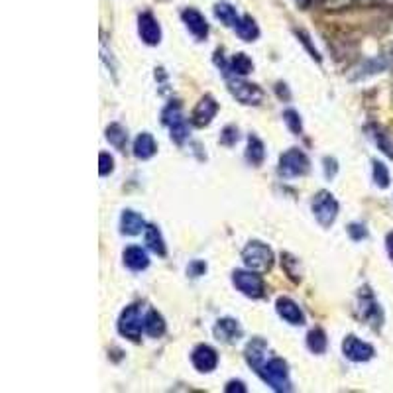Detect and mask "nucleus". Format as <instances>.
Listing matches in <instances>:
<instances>
[{
	"label": "nucleus",
	"instance_id": "obj_26",
	"mask_svg": "<svg viewBox=\"0 0 393 393\" xmlns=\"http://www.w3.org/2000/svg\"><path fill=\"white\" fill-rule=\"evenodd\" d=\"M326 344H329V341H326V334H324L323 329H314L307 334V346L314 354H323L326 350Z\"/></svg>",
	"mask_w": 393,
	"mask_h": 393
},
{
	"label": "nucleus",
	"instance_id": "obj_1",
	"mask_svg": "<svg viewBox=\"0 0 393 393\" xmlns=\"http://www.w3.org/2000/svg\"><path fill=\"white\" fill-rule=\"evenodd\" d=\"M262 380L268 385H271L275 392H291V382H289L287 362L281 358H270L263 362L262 366L256 370Z\"/></svg>",
	"mask_w": 393,
	"mask_h": 393
},
{
	"label": "nucleus",
	"instance_id": "obj_28",
	"mask_svg": "<svg viewBox=\"0 0 393 393\" xmlns=\"http://www.w3.org/2000/svg\"><path fill=\"white\" fill-rule=\"evenodd\" d=\"M372 138L376 140L377 148L382 149L385 156L392 157V159H393V142L389 140V136H387V134H385V132H382V130H374Z\"/></svg>",
	"mask_w": 393,
	"mask_h": 393
},
{
	"label": "nucleus",
	"instance_id": "obj_19",
	"mask_svg": "<svg viewBox=\"0 0 393 393\" xmlns=\"http://www.w3.org/2000/svg\"><path fill=\"white\" fill-rule=\"evenodd\" d=\"M156 152V140H154V136L148 134V132H144V134H140V136L134 140V156L138 157V159H149Z\"/></svg>",
	"mask_w": 393,
	"mask_h": 393
},
{
	"label": "nucleus",
	"instance_id": "obj_2",
	"mask_svg": "<svg viewBox=\"0 0 393 393\" xmlns=\"http://www.w3.org/2000/svg\"><path fill=\"white\" fill-rule=\"evenodd\" d=\"M242 260L248 270L268 271L273 266V252L268 244L254 240L242 250Z\"/></svg>",
	"mask_w": 393,
	"mask_h": 393
},
{
	"label": "nucleus",
	"instance_id": "obj_14",
	"mask_svg": "<svg viewBox=\"0 0 393 393\" xmlns=\"http://www.w3.org/2000/svg\"><path fill=\"white\" fill-rule=\"evenodd\" d=\"M181 18H183L185 26L189 28V32H191L195 38H199V40H205V38H207V34H209V24H207V20H205V16H203L199 10H183Z\"/></svg>",
	"mask_w": 393,
	"mask_h": 393
},
{
	"label": "nucleus",
	"instance_id": "obj_3",
	"mask_svg": "<svg viewBox=\"0 0 393 393\" xmlns=\"http://www.w3.org/2000/svg\"><path fill=\"white\" fill-rule=\"evenodd\" d=\"M313 212L319 224L329 228L338 217V203L329 191H319L313 199Z\"/></svg>",
	"mask_w": 393,
	"mask_h": 393
},
{
	"label": "nucleus",
	"instance_id": "obj_9",
	"mask_svg": "<svg viewBox=\"0 0 393 393\" xmlns=\"http://www.w3.org/2000/svg\"><path fill=\"white\" fill-rule=\"evenodd\" d=\"M217 113H219V105H217V101L209 95L203 96L201 101L197 103V106H195V110H193L191 123L195 124V126H199V128L209 126L210 120L217 116Z\"/></svg>",
	"mask_w": 393,
	"mask_h": 393
},
{
	"label": "nucleus",
	"instance_id": "obj_11",
	"mask_svg": "<svg viewBox=\"0 0 393 393\" xmlns=\"http://www.w3.org/2000/svg\"><path fill=\"white\" fill-rule=\"evenodd\" d=\"M360 314H362V319L368 321V323L372 324V326H382V321H384V313H382V309L380 305L376 303V299L374 295L366 291V293H362L360 295Z\"/></svg>",
	"mask_w": 393,
	"mask_h": 393
},
{
	"label": "nucleus",
	"instance_id": "obj_8",
	"mask_svg": "<svg viewBox=\"0 0 393 393\" xmlns=\"http://www.w3.org/2000/svg\"><path fill=\"white\" fill-rule=\"evenodd\" d=\"M230 93L242 103V105H260L263 98V91L254 83H246V81H230L228 83Z\"/></svg>",
	"mask_w": 393,
	"mask_h": 393
},
{
	"label": "nucleus",
	"instance_id": "obj_27",
	"mask_svg": "<svg viewBox=\"0 0 393 393\" xmlns=\"http://www.w3.org/2000/svg\"><path fill=\"white\" fill-rule=\"evenodd\" d=\"M252 59L246 53H236L234 57H232V62H230V71L236 73V75H248L252 71Z\"/></svg>",
	"mask_w": 393,
	"mask_h": 393
},
{
	"label": "nucleus",
	"instance_id": "obj_37",
	"mask_svg": "<svg viewBox=\"0 0 393 393\" xmlns=\"http://www.w3.org/2000/svg\"><path fill=\"white\" fill-rule=\"evenodd\" d=\"M295 2H297L301 8H307V6L311 4V0H295Z\"/></svg>",
	"mask_w": 393,
	"mask_h": 393
},
{
	"label": "nucleus",
	"instance_id": "obj_35",
	"mask_svg": "<svg viewBox=\"0 0 393 393\" xmlns=\"http://www.w3.org/2000/svg\"><path fill=\"white\" fill-rule=\"evenodd\" d=\"M224 392H227V393H234V392L244 393L246 387H244V384H242V382H228L227 387H224Z\"/></svg>",
	"mask_w": 393,
	"mask_h": 393
},
{
	"label": "nucleus",
	"instance_id": "obj_30",
	"mask_svg": "<svg viewBox=\"0 0 393 393\" xmlns=\"http://www.w3.org/2000/svg\"><path fill=\"white\" fill-rule=\"evenodd\" d=\"M374 181H376L377 187H389V171H387V167L382 164V161H374Z\"/></svg>",
	"mask_w": 393,
	"mask_h": 393
},
{
	"label": "nucleus",
	"instance_id": "obj_7",
	"mask_svg": "<svg viewBox=\"0 0 393 393\" xmlns=\"http://www.w3.org/2000/svg\"><path fill=\"white\" fill-rule=\"evenodd\" d=\"M342 352L352 362H368V360L374 358V354H376L372 344L360 341L356 336H346L344 338V342H342Z\"/></svg>",
	"mask_w": 393,
	"mask_h": 393
},
{
	"label": "nucleus",
	"instance_id": "obj_4",
	"mask_svg": "<svg viewBox=\"0 0 393 393\" xmlns=\"http://www.w3.org/2000/svg\"><path fill=\"white\" fill-rule=\"evenodd\" d=\"M309 169H311L309 157L301 149L291 148L280 157V175L283 177H303L309 173Z\"/></svg>",
	"mask_w": 393,
	"mask_h": 393
},
{
	"label": "nucleus",
	"instance_id": "obj_33",
	"mask_svg": "<svg viewBox=\"0 0 393 393\" xmlns=\"http://www.w3.org/2000/svg\"><path fill=\"white\" fill-rule=\"evenodd\" d=\"M205 271H207V263L199 262V260H197V262H193L191 266L187 268V273H189L191 278H199V275H203Z\"/></svg>",
	"mask_w": 393,
	"mask_h": 393
},
{
	"label": "nucleus",
	"instance_id": "obj_20",
	"mask_svg": "<svg viewBox=\"0 0 393 393\" xmlns=\"http://www.w3.org/2000/svg\"><path fill=\"white\" fill-rule=\"evenodd\" d=\"M144 240H146V244H148L149 250H152L154 254H157V256H166L167 254L164 236H161V232H159V228L154 227V224L146 227V230H144Z\"/></svg>",
	"mask_w": 393,
	"mask_h": 393
},
{
	"label": "nucleus",
	"instance_id": "obj_21",
	"mask_svg": "<svg viewBox=\"0 0 393 393\" xmlns=\"http://www.w3.org/2000/svg\"><path fill=\"white\" fill-rule=\"evenodd\" d=\"M234 28L236 34L240 35V40H244V42H254L260 35V28L254 22L252 16H242Z\"/></svg>",
	"mask_w": 393,
	"mask_h": 393
},
{
	"label": "nucleus",
	"instance_id": "obj_29",
	"mask_svg": "<svg viewBox=\"0 0 393 393\" xmlns=\"http://www.w3.org/2000/svg\"><path fill=\"white\" fill-rule=\"evenodd\" d=\"M283 120H285L287 128L293 132L295 136H299V134H301V130H303V124H301V116H299L297 110H291V108H289V110H285V113H283Z\"/></svg>",
	"mask_w": 393,
	"mask_h": 393
},
{
	"label": "nucleus",
	"instance_id": "obj_24",
	"mask_svg": "<svg viewBox=\"0 0 393 393\" xmlns=\"http://www.w3.org/2000/svg\"><path fill=\"white\" fill-rule=\"evenodd\" d=\"M215 16L219 18L224 26H232V28H234L236 24H238V20H240V16H238V12H236L234 6H232V4H228V2H219V4L215 6Z\"/></svg>",
	"mask_w": 393,
	"mask_h": 393
},
{
	"label": "nucleus",
	"instance_id": "obj_31",
	"mask_svg": "<svg viewBox=\"0 0 393 393\" xmlns=\"http://www.w3.org/2000/svg\"><path fill=\"white\" fill-rule=\"evenodd\" d=\"M236 142H238V128L236 126H227L222 134H220V144H224V146H234Z\"/></svg>",
	"mask_w": 393,
	"mask_h": 393
},
{
	"label": "nucleus",
	"instance_id": "obj_12",
	"mask_svg": "<svg viewBox=\"0 0 393 393\" xmlns=\"http://www.w3.org/2000/svg\"><path fill=\"white\" fill-rule=\"evenodd\" d=\"M275 309H278V314H280L283 321H287L289 324H295V326H301L305 324V314L301 311V307L289 297H280L278 303H275Z\"/></svg>",
	"mask_w": 393,
	"mask_h": 393
},
{
	"label": "nucleus",
	"instance_id": "obj_23",
	"mask_svg": "<svg viewBox=\"0 0 393 393\" xmlns=\"http://www.w3.org/2000/svg\"><path fill=\"white\" fill-rule=\"evenodd\" d=\"M246 157L248 161H252L254 166H260L266 157V146L258 136H250L248 138V149H246Z\"/></svg>",
	"mask_w": 393,
	"mask_h": 393
},
{
	"label": "nucleus",
	"instance_id": "obj_15",
	"mask_svg": "<svg viewBox=\"0 0 393 393\" xmlns=\"http://www.w3.org/2000/svg\"><path fill=\"white\" fill-rule=\"evenodd\" d=\"M215 336L219 341L230 344V342H236L242 336V326L234 319H220L219 323L215 324Z\"/></svg>",
	"mask_w": 393,
	"mask_h": 393
},
{
	"label": "nucleus",
	"instance_id": "obj_13",
	"mask_svg": "<svg viewBox=\"0 0 393 393\" xmlns=\"http://www.w3.org/2000/svg\"><path fill=\"white\" fill-rule=\"evenodd\" d=\"M138 32H140V38L144 40V44L157 45L159 40H161V28H159L157 20L149 12L142 14L140 20H138Z\"/></svg>",
	"mask_w": 393,
	"mask_h": 393
},
{
	"label": "nucleus",
	"instance_id": "obj_36",
	"mask_svg": "<svg viewBox=\"0 0 393 393\" xmlns=\"http://www.w3.org/2000/svg\"><path fill=\"white\" fill-rule=\"evenodd\" d=\"M385 248H387V254H389V258H392L393 262V232H389L387 238H385Z\"/></svg>",
	"mask_w": 393,
	"mask_h": 393
},
{
	"label": "nucleus",
	"instance_id": "obj_6",
	"mask_svg": "<svg viewBox=\"0 0 393 393\" xmlns=\"http://www.w3.org/2000/svg\"><path fill=\"white\" fill-rule=\"evenodd\" d=\"M232 281H234L236 287L240 289L246 297L260 299L263 297V293H266L263 280L258 275V273H254V270L252 271L236 270L234 273H232Z\"/></svg>",
	"mask_w": 393,
	"mask_h": 393
},
{
	"label": "nucleus",
	"instance_id": "obj_22",
	"mask_svg": "<svg viewBox=\"0 0 393 393\" xmlns=\"http://www.w3.org/2000/svg\"><path fill=\"white\" fill-rule=\"evenodd\" d=\"M144 331L148 332L149 336H154V338L164 336V332H166V321H164V317L157 313V311H149V313L146 314V319H144Z\"/></svg>",
	"mask_w": 393,
	"mask_h": 393
},
{
	"label": "nucleus",
	"instance_id": "obj_16",
	"mask_svg": "<svg viewBox=\"0 0 393 393\" xmlns=\"http://www.w3.org/2000/svg\"><path fill=\"white\" fill-rule=\"evenodd\" d=\"M120 230H123V234L128 236L140 234L142 230H146V220L134 210H124L123 217H120Z\"/></svg>",
	"mask_w": 393,
	"mask_h": 393
},
{
	"label": "nucleus",
	"instance_id": "obj_10",
	"mask_svg": "<svg viewBox=\"0 0 393 393\" xmlns=\"http://www.w3.org/2000/svg\"><path fill=\"white\" fill-rule=\"evenodd\" d=\"M191 362L199 372H212L219 364V354H217V350L210 348L209 344H201L193 350Z\"/></svg>",
	"mask_w": 393,
	"mask_h": 393
},
{
	"label": "nucleus",
	"instance_id": "obj_25",
	"mask_svg": "<svg viewBox=\"0 0 393 393\" xmlns=\"http://www.w3.org/2000/svg\"><path fill=\"white\" fill-rule=\"evenodd\" d=\"M106 140L110 142L116 149L124 152L126 142H128V132L124 130L120 124H110V126L106 128Z\"/></svg>",
	"mask_w": 393,
	"mask_h": 393
},
{
	"label": "nucleus",
	"instance_id": "obj_32",
	"mask_svg": "<svg viewBox=\"0 0 393 393\" xmlns=\"http://www.w3.org/2000/svg\"><path fill=\"white\" fill-rule=\"evenodd\" d=\"M98 159H101V167H98V173L105 177V175H108L114 169V159L110 157V154H106V152H103V154L98 156Z\"/></svg>",
	"mask_w": 393,
	"mask_h": 393
},
{
	"label": "nucleus",
	"instance_id": "obj_34",
	"mask_svg": "<svg viewBox=\"0 0 393 393\" xmlns=\"http://www.w3.org/2000/svg\"><path fill=\"white\" fill-rule=\"evenodd\" d=\"M348 234L352 236L354 240H362V238H366L368 236V230L362 227V224H350Z\"/></svg>",
	"mask_w": 393,
	"mask_h": 393
},
{
	"label": "nucleus",
	"instance_id": "obj_17",
	"mask_svg": "<svg viewBox=\"0 0 393 393\" xmlns=\"http://www.w3.org/2000/svg\"><path fill=\"white\" fill-rule=\"evenodd\" d=\"M124 263L134 271L146 270L149 266V258L146 250H142L140 246H130L124 250Z\"/></svg>",
	"mask_w": 393,
	"mask_h": 393
},
{
	"label": "nucleus",
	"instance_id": "obj_18",
	"mask_svg": "<svg viewBox=\"0 0 393 393\" xmlns=\"http://www.w3.org/2000/svg\"><path fill=\"white\" fill-rule=\"evenodd\" d=\"M266 352H268V344L266 341L262 338H254L248 346H246V360H248V364L254 368V370H258V368L262 366L263 362H266Z\"/></svg>",
	"mask_w": 393,
	"mask_h": 393
},
{
	"label": "nucleus",
	"instance_id": "obj_5",
	"mask_svg": "<svg viewBox=\"0 0 393 393\" xmlns=\"http://www.w3.org/2000/svg\"><path fill=\"white\" fill-rule=\"evenodd\" d=\"M142 329H144V321H142L140 305L126 307L118 319V332L130 341H140Z\"/></svg>",
	"mask_w": 393,
	"mask_h": 393
}]
</instances>
